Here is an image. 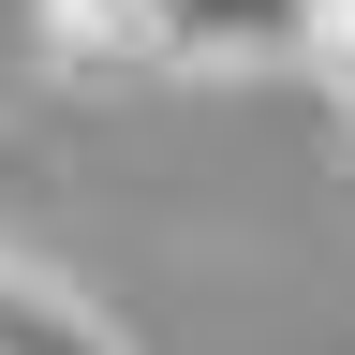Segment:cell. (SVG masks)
<instances>
[{"mask_svg": "<svg viewBox=\"0 0 355 355\" xmlns=\"http://www.w3.org/2000/svg\"><path fill=\"white\" fill-rule=\"evenodd\" d=\"M30 44L60 89H207V74H296L311 0H30Z\"/></svg>", "mask_w": 355, "mask_h": 355, "instance_id": "6da1fadb", "label": "cell"}, {"mask_svg": "<svg viewBox=\"0 0 355 355\" xmlns=\"http://www.w3.org/2000/svg\"><path fill=\"white\" fill-rule=\"evenodd\" d=\"M0 355H133L44 252H0Z\"/></svg>", "mask_w": 355, "mask_h": 355, "instance_id": "7a4b0ae2", "label": "cell"}]
</instances>
